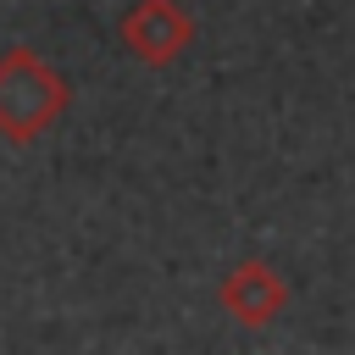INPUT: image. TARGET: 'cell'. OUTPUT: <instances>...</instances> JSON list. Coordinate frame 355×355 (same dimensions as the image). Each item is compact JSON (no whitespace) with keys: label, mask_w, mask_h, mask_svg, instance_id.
<instances>
[{"label":"cell","mask_w":355,"mask_h":355,"mask_svg":"<svg viewBox=\"0 0 355 355\" xmlns=\"http://www.w3.org/2000/svg\"><path fill=\"white\" fill-rule=\"evenodd\" d=\"M116 39L139 67H172L194 44V11L183 0H133L116 17Z\"/></svg>","instance_id":"2"},{"label":"cell","mask_w":355,"mask_h":355,"mask_svg":"<svg viewBox=\"0 0 355 355\" xmlns=\"http://www.w3.org/2000/svg\"><path fill=\"white\" fill-rule=\"evenodd\" d=\"M216 300H222V311H227L233 322H244V327H266V322H277V316L288 311V283L277 277L272 261L244 255L239 266L222 272Z\"/></svg>","instance_id":"3"},{"label":"cell","mask_w":355,"mask_h":355,"mask_svg":"<svg viewBox=\"0 0 355 355\" xmlns=\"http://www.w3.org/2000/svg\"><path fill=\"white\" fill-rule=\"evenodd\" d=\"M72 105V83L61 67H50L33 44L0 50V139L6 144H39Z\"/></svg>","instance_id":"1"}]
</instances>
